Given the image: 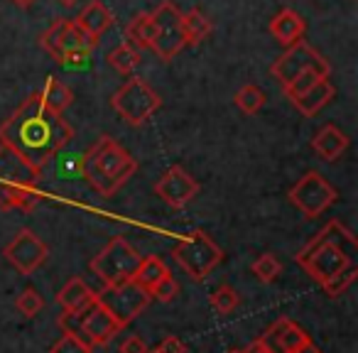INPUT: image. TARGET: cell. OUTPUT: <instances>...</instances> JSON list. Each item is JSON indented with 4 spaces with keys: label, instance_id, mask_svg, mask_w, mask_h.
Instances as JSON below:
<instances>
[{
    "label": "cell",
    "instance_id": "6da1fadb",
    "mask_svg": "<svg viewBox=\"0 0 358 353\" xmlns=\"http://www.w3.org/2000/svg\"><path fill=\"white\" fill-rule=\"evenodd\" d=\"M71 138L74 128L69 120L47 108L37 94L27 96L0 123V143L40 172L71 143Z\"/></svg>",
    "mask_w": 358,
    "mask_h": 353
},
{
    "label": "cell",
    "instance_id": "7a4b0ae2",
    "mask_svg": "<svg viewBox=\"0 0 358 353\" xmlns=\"http://www.w3.org/2000/svg\"><path fill=\"white\" fill-rule=\"evenodd\" d=\"M358 255V240L351 229L341 224V221L331 219L297 255L294 263L304 268V273L319 284L327 282L343 268L356 263Z\"/></svg>",
    "mask_w": 358,
    "mask_h": 353
},
{
    "label": "cell",
    "instance_id": "3957f363",
    "mask_svg": "<svg viewBox=\"0 0 358 353\" xmlns=\"http://www.w3.org/2000/svg\"><path fill=\"white\" fill-rule=\"evenodd\" d=\"M138 169L135 157L110 135H101L79 159V174L91 185L96 194L110 196L130 180Z\"/></svg>",
    "mask_w": 358,
    "mask_h": 353
},
{
    "label": "cell",
    "instance_id": "277c9868",
    "mask_svg": "<svg viewBox=\"0 0 358 353\" xmlns=\"http://www.w3.org/2000/svg\"><path fill=\"white\" fill-rule=\"evenodd\" d=\"M40 169L0 143V209L32 211L40 201Z\"/></svg>",
    "mask_w": 358,
    "mask_h": 353
},
{
    "label": "cell",
    "instance_id": "5b68a950",
    "mask_svg": "<svg viewBox=\"0 0 358 353\" xmlns=\"http://www.w3.org/2000/svg\"><path fill=\"white\" fill-rule=\"evenodd\" d=\"M40 45L57 64L66 66H79L89 59V55L94 52V47L99 42H94L74 20L66 17H57L40 37Z\"/></svg>",
    "mask_w": 358,
    "mask_h": 353
},
{
    "label": "cell",
    "instance_id": "8992f818",
    "mask_svg": "<svg viewBox=\"0 0 358 353\" xmlns=\"http://www.w3.org/2000/svg\"><path fill=\"white\" fill-rule=\"evenodd\" d=\"M140 260H143V255H140L123 236H115V238H110L108 243L99 250V255L91 258V273L103 282V287L133 282Z\"/></svg>",
    "mask_w": 358,
    "mask_h": 353
},
{
    "label": "cell",
    "instance_id": "52a82bcc",
    "mask_svg": "<svg viewBox=\"0 0 358 353\" xmlns=\"http://www.w3.org/2000/svg\"><path fill=\"white\" fill-rule=\"evenodd\" d=\"M174 263L182 268V273L189 275L192 280H204L216 265L224 263L226 253L221 250V245L214 243L209 233L204 231H192L185 240H179L172 250Z\"/></svg>",
    "mask_w": 358,
    "mask_h": 353
},
{
    "label": "cell",
    "instance_id": "ba28073f",
    "mask_svg": "<svg viewBox=\"0 0 358 353\" xmlns=\"http://www.w3.org/2000/svg\"><path fill=\"white\" fill-rule=\"evenodd\" d=\"M113 110L130 125H143L152 118L162 106L159 94L145 79L130 76L110 99Z\"/></svg>",
    "mask_w": 358,
    "mask_h": 353
},
{
    "label": "cell",
    "instance_id": "9c48e42d",
    "mask_svg": "<svg viewBox=\"0 0 358 353\" xmlns=\"http://www.w3.org/2000/svg\"><path fill=\"white\" fill-rule=\"evenodd\" d=\"M307 71H317V74H322V76L331 74V64H329L307 40H299L297 45L287 47V50L273 62V66H270V74L278 79V84L282 86V89H287L297 76L307 74Z\"/></svg>",
    "mask_w": 358,
    "mask_h": 353
},
{
    "label": "cell",
    "instance_id": "30bf717a",
    "mask_svg": "<svg viewBox=\"0 0 358 353\" xmlns=\"http://www.w3.org/2000/svg\"><path fill=\"white\" fill-rule=\"evenodd\" d=\"M287 199L304 219H317V216H322L338 199V194L329 185V180L324 174H319L317 169H309L307 174H302L292 185Z\"/></svg>",
    "mask_w": 358,
    "mask_h": 353
},
{
    "label": "cell",
    "instance_id": "8fae6325",
    "mask_svg": "<svg viewBox=\"0 0 358 353\" xmlns=\"http://www.w3.org/2000/svg\"><path fill=\"white\" fill-rule=\"evenodd\" d=\"M152 17V45L150 50L162 62H172L179 52L185 50V35H182V10L172 0H162L155 10H150Z\"/></svg>",
    "mask_w": 358,
    "mask_h": 353
},
{
    "label": "cell",
    "instance_id": "7c38bea8",
    "mask_svg": "<svg viewBox=\"0 0 358 353\" xmlns=\"http://www.w3.org/2000/svg\"><path fill=\"white\" fill-rule=\"evenodd\" d=\"M96 302H99L101 307H106V312L125 329L130 322H135V319L150 307L152 297H150L148 289H143L140 284L123 282V284H113V287H103L101 292H96Z\"/></svg>",
    "mask_w": 358,
    "mask_h": 353
},
{
    "label": "cell",
    "instance_id": "4fadbf2b",
    "mask_svg": "<svg viewBox=\"0 0 358 353\" xmlns=\"http://www.w3.org/2000/svg\"><path fill=\"white\" fill-rule=\"evenodd\" d=\"M6 260L17 270L20 275H32L35 270H40L50 258V245L40 238L32 229L17 231V236L6 245L3 250Z\"/></svg>",
    "mask_w": 358,
    "mask_h": 353
},
{
    "label": "cell",
    "instance_id": "5bb4252c",
    "mask_svg": "<svg viewBox=\"0 0 358 353\" xmlns=\"http://www.w3.org/2000/svg\"><path fill=\"white\" fill-rule=\"evenodd\" d=\"M155 194L172 209H185L194 201V196L199 194V182L187 172L185 167L172 164L169 169H164L162 177L155 182Z\"/></svg>",
    "mask_w": 358,
    "mask_h": 353
},
{
    "label": "cell",
    "instance_id": "9a60e30c",
    "mask_svg": "<svg viewBox=\"0 0 358 353\" xmlns=\"http://www.w3.org/2000/svg\"><path fill=\"white\" fill-rule=\"evenodd\" d=\"M120 331H123V326H120V324L106 312V307H101L99 302L81 314L79 336L86 338L91 346H108Z\"/></svg>",
    "mask_w": 358,
    "mask_h": 353
},
{
    "label": "cell",
    "instance_id": "2e32d148",
    "mask_svg": "<svg viewBox=\"0 0 358 353\" xmlns=\"http://www.w3.org/2000/svg\"><path fill=\"white\" fill-rule=\"evenodd\" d=\"M309 333L304 331L299 324H294L292 319L280 317L278 322H273L268 326V331L260 336V341L270 348V353H294L299 346L309 341Z\"/></svg>",
    "mask_w": 358,
    "mask_h": 353
},
{
    "label": "cell",
    "instance_id": "e0dca14e",
    "mask_svg": "<svg viewBox=\"0 0 358 353\" xmlns=\"http://www.w3.org/2000/svg\"><path fill=\"white\" fill-rule=\"evenodd\" d=\"M307 32V20L299 13H294L292 8H285L278 15L270 20V35L278 45H282L285 50L292 45H297L299 40H304Z\"/></svg>",
    "mask_w": 358,
    "mask_h": 353
},
{
    "label": "cell",
    "instance_id": "ac0fdd59",
    "mask_svg": "<svg viewBox=\"0 0 358 353\" xmlns=\"http://www.w3.org/2000/svg\"><path fill=\"white\" fill-rule=\"evenodd\" d=\"M57 304L62 307V312L81 314L96 304V289L91 287L89 282H84L81 278H71L69 282L57 292Z\"/></svg>",
    "mask_w": 358,
    "mask_h": 353
},
{
    "label": "cell",
    "instance_id": "d6986e66",
    "mask_svg": "<svg viewBox=\"0 0 358 353\" xmlns=\"http://www.w3.org/2000/svg\"><path fill=\"white\" fill-rule=\"evenodd\" d=\"M346 147H348V135L334 123L322 125L312 138V150L324 162H336L346 152Z\"/></svg>",
    "mask_w": 358,
    "mask_h": 353
},
{
    "label": "cell",
    "instance_id": "ffe728a7",
    "mask_svg": "<svg viewBox=\"0 0 358 353\" xmlns=\"http://www.w3.org/2000/svg\"><path fill=\"white\" fill-rule=\"evenodd\" d=\"M334 94H336V89H334L331 81L322 79V81H317L314 86H309L307 91H302L299 96H292V99H289V103H292L294 108L304 115V118H314L319 110H324L329 103H331Z\"/></svg>",
    "mask_w": 358,
    "mask_h": 353
},
{
    "label": "cell",
    "instance_id": "44dd1931",
    "mask_svg": "<svg viewBox=\"0 0 358 353\" xmlns=\"http://www.w3.org/2000/svg\"><path fill=\"white\" fill-rule=\"evenodd\" d=\"M113 20H115L113 13H110L108 8L101 3V0H91L89 6H86L84 10L76 15L74 22L91 37V40L99 42L101 37H103L106 32L113 27Z\"/></svg>",
    "mask_w": 358,
    "mask_h": 353
},
{
    "label": "cell",
    "instance_id": "7402d4cb",
    "mask_svg": "<svg viewBox=\"0 0 358 353\" xmlns=\"http://www.w3.org/2000/svg\"><path fill=\"white\" fill-rule=\"evenodd\" d=\"M211 32H214V25H211V20L199 10V8H192V10L182 13V35H185V47L201 45Z\"/></svg>",
    "mask_w": 358,
    "mask_h": 353
},
{
    "label": "cell",
    "instance_id": "603a6c76",
    "mask_svg": "<svg viewBox=\"0 0 358 353\" xmlns=\"http://www.w3.org/2000/svg\"><path fill=\"white\" fill-rule=\"evenodd\" d=\"M42 99V103L47 106L50 110H55V113L64 115V110L69 108L71 103H74V94H71V89L64 84V81H59L57 76H50L45 84V89H42V94H37Z\"/></svg>",
    "mask_w": 358,
    "mask_h": 353
},
{
    "label": "cell",
    "instance_id": "cb8c5ba5",
    "mask_svg": "<svg viewBox=\"0 0 358 353\" xmlns=\"http://www.w3.org/2000/svg\"><path fill=\"white\" fill-rule=\"evenodd\" d=\"M167 275H169L167 263H164L162 258H157V255H148V258L140 260L138 273H135L133 282L150 292V289H152L162 278H167Z\"/></svg>",
    "mask_w": 358,
    "mask_h": 353
},
{
    "label": "cell",
    "instance_id": "d4e9b609",
    "mask_svg": "<svg viewBox=\"0 0 358 353\" xmlns=\"http://www.w3.org/2000/svg\"><path fill=\"white\" fill-rule=\"evenodd\" d=\"M152 35H155V27H152V17H150V13H140V15H135L133 20L128 22V27H125V37H128L125 42H130L135 50H150V45H152Z\"/></svg>",
    "mask_w": 358,
    "mask_h": 353
},
{
    "label": "cell",
    "instance_id": "484cf974",
    "mask_svg": "<svg viewBox=\"0 0 358 353\" xmlns=\"http://www.w3.org/2000/svg\"><path fill=\"white\" fill-rule=\"evenodd\" d=\"M108 64L118 71L120 76H133V71L140 64V50H135L130 42H120L115 50H110Z\"/></svg>",
    "mask_w": 358,
    "mask_h": 353
},
{
    "label": "cell",
    "instance_id": "4316f807",
    "mask_svg": "<svg viewBox=\"0 0 358 353\" xmlns=\"http://www.w3.org/2000/svg\"><path fill=\"white\" fill-rule=\"evenodd\" d=\"M234 103L238 106L241 113L255 115V113H260V110H263L265 103H268V96H265V91L260 89V86L245 84V86H241V89L236 91Z\"/></svg>",
    "mask_w": 358,
    "mask_h": 353
},
{
    "label": "cell",
    "instance_id": "83f0119b",
    "mask_svg": "<svg viewBox=\"0 0 358 353\" xmlns=\"http://www.w3.org/2000/svg\"><path fill=\"white\" fill-rule=\"evenodd\" d=\"M250 270H253V275L258 278V282L273 284L275 280L282 275V263H280V258L275 253H263L258 260H255Z\"/></svg>",
    "mask_w": 358,
    "mask_h": 353
},
{
    "label": "cell",
    "instance_id": "f1b7e54d",
    "mask_svg": "<svg viewBox=\"0 0 358 353\" xmlns=\"http://www.w3.org/2000/svg\"><path fill=\"white\" fill-rule=\"evenodd\" d=\"M356 280H358V265L353 263V265H348V268H343L341 273H336L334 278H329L327 282H322V289L331 299H336V297H341Z\"/></svg>",
    "mask_w": 358,
    "mask_h": 353
},
{
    "label": "cell",
    "instance_id": "f546056e",
    "mask_svg": "<svg viewBox=\"0 0 358 353\" xmlns=\"http://www.w3.org/2000/svg\"><path fill=\"white\" fill-rule=\"evenodd\" d=\"M209 304H211V309H214L216 314H221V317H224V314H231L236 307H238L241 294L236 292L231 284H221V287L209 297Z\"/></svg>",
    "mask_w": 358,
    "mask_h": 353
},
{
    "label": "cell",
    "instance_id": "4dcf8cb0",
    "mask_svg": "<svg viewBox=\"0 0 358 353\" xmlns=\"http://www.w3.org/2000/svg\"><path fill=\"white\" fill-rule=\"evenodd\" d=\"M15 307H17V312H20L22 317L32 319V317H37L42 309H45V299H42V294L37 292L35 287H25L20 294H17Z\"/></svg>",
    "mask_w": 358,
    "mask_h": 353
},
{
    "label": "cell",
    "instance_id": "1f68e13d",
    "mask_svg": "<svg viewBox=\"0 0 358 353\" xmlns=\"http://www.w3.org/2000/svg\"><path fill=\"white\" fill-rule=\"evenodd\" d=\"M91 351H94V346L86 338L76 336V333H62L50 348V353H91Z\"/></svg>",
    "mask_w": 358,
    "mask_h": 353
},
{
    "label": "cell",
    "instance_id": "d6a6232c",
    "mask_svg": "<svg viewBox=\"0 0 358 353\" xmlns=\"http://www.w3.org/2000/svg\"><path fill=\"white\" fill-rule=\"evenodd\" d=\"M177 294H179V282L172 278V273H169L167 278H162L152 289H150V297L157 299V302H162V304L174 302V299H177Z\"/></svg>",
    "mask_w": 358,
    "mask_h": 353
},
{
    "label": "cell",
    "instance_id": "836d02e7",
    "mask_svg": "<svg viewBox=\"0 0 358 353\" xmlns=\"http://www.w3.org/2000/svg\"><path fill=\"white\" fill-rule=\"evenodd\" d=\"M150 353H187V343L177 336H167L155 346V351Z\"/></svg>",
    "mask_w": 358,
    "mask_h": 353
},
{
    "label": "cell",
    "instance_id": "e575fe53",
    "mask_svg": "<svg viewBox=\"0 0 358 353\" xmlns=\"http://www.w3.org/2000/svg\"><path fill=\"white\" fill-rule=\"evenodd\" d=\"M118 351L120 353H150V348H148V343H145L140 336H128L123 343H120Z\"/></svg>",
    "mask_w": 358,
    "mask_h": 353
},
{
    "label": "cell",
    "instance_id": "d590c367",
    "mask_svg": "<svg viewBox=\"0 0 358 353\" xmlns=\"http://www.w3.org/2000/svg\"><path fill=\"white\" fill-rule=\"evenodd\" d=\"M241 351H243V353H270V348L265 346V343L260 341V338H255V341H250L248 346L241 348Z\"/></svg>",
    "mask_w": 358,
    "mask_h": 353
},
{
    "label": "cell",
    "instance_id": "8d00e7d4",
    "mask_svg": "<svg viewBox=\"0 0 358 353\" xmlns=\"http://www.w3.org/2000/svg\"><path fill=\"white\" fill-rule=\"evenodd\" d=\"M294 353H324V351H322V348L317 346V343L312 341V338H309V341L304 343V346H299V348H297V351H294Z\"/></svg>",
    "mask_w": 358,
    "mask_h": 353
},
{
    "label": "cell",
    "instance_id": "74e56055",
    "mask_svg": "<svg viewBox=\"0 0 358 353\" xmlns=\"http://www.w3.org/2000/svg\"><path fill=\"white\" fill-rule=\"evenodd\" d=\"M17 8H30V6H35V0H13Z\"/></svg>",
    "mask_w": 358,
    "mask_h": 353
},
{
    "label": "cell",
    "instance_id": "f35d334b",
    "mask_svg": "<svg viewBox=\"0 0 358 353\" xmlns=\"http://www.w3.org/2000/svg\"><path fill=\"white\" fill-rule=\"evenodd\" d=\"M57 3H59V6H64V8H74L79 0H57Z\"/></svg>",
    "mask_w": 358,
    "mask_h": 353
},
{
    "label": "cell",
    "instance_id": "ab89813d",
    "mask_svg": "<svg viewBox=\"0 0 358 353\" xmlns=\"http://www.w3.org/2000/svg\"><path fill=\"white\" fill-rule=\"evenodd\" d=\"M229 353H243V351H241V348H231Z\"/></svg>",
    "mask_w": 358,
    "mask_h": 353
}]
</instances>
